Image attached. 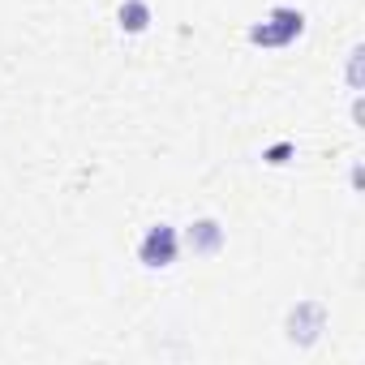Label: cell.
<instances>
[{"label": "cell", "instance_id": "obj_5", "mask_svg": "<svg viewBox=\"0 0 365 365\" xmlns=\"http://www.w3.org/2000/svg\"><path fill=\"white\" fill-rule=\"evenodd\" d=\"M116 18H120V31H129V35H142V31L150 26V5H146V0H125Z\"/></svg>", "mask_w": 365, "mask_h": 365}, {"label": "cell", "instance_id": "obj_4", "mask_svg": "<svg viewBox=\"0 0 365 365\" xmlns=\"http://www.w3.org/2000/svg\"><path fill=\"white\" fill-rule=\"evenodd\" d=\"M190 245H194L198 254H215V250L224 245V228H220L215 220H198V224H190Z\"/></svg>", "mask_w": 365, "mask_h": 365}, {"label": "cell", "instance_id": "obj_6", "mask_svg": "<svg viewBox=\"0 0 365 365\" xmlns=\"http://www.w3.org/2000/svg\"><path fill=\"white\" fill-rule=\"evenodd\" d=\"M288 155H292V146H288V142H279V146H271V150H267V163H288Z\"/></svg>", "mask_w": 365, "mask_h": 365}, {"label": "cell", "instance_id": "obj_2", "mask_svg": "<svg viewBox=\"0 0 365 365\" xmlns=\"http://www.w3.org/2000/svg\"><path fill=\"white\" fill-rule=\"evenodd\" d=\"M176 250H180L176 228H172V224H155V228L142 237V245H138V262H142V267H172V262H176Z\"/></svg>", "mask_w": 365, "mask_h": 365}, {"label": "cell", "instance_id": "obj_1", "mask_svg": "<svg viewBox=\"0 0 365 365\" xmlns=\"http://www.w3.org/2000/svg\"><path fill=\"white\" fill-rule=\"evenodd\" d=\"M301 31H305V14H301V9H275L271 22H262V26L250 31V39L262 43V48H284V43H292Z\"/></svg>", "mask_w": 365, "mask_h": 365}, {"label": "cell", "instance_id": "obj_3", "mask_svg": "<svg viewBox=\"0 0 365 365\" xmlns=\"http://www.w3.org/2000/svg\"><path fill=\"white\" fill-rule=\"evenodd\" d=\"M322 318H327V314H322V305H314V301H309V305H301V309L292 314V322H288V327H292V339L309 344V339L322 331Z\"/></svg>", "mask_w": 365, "mask_h": 365}]
</instances>
